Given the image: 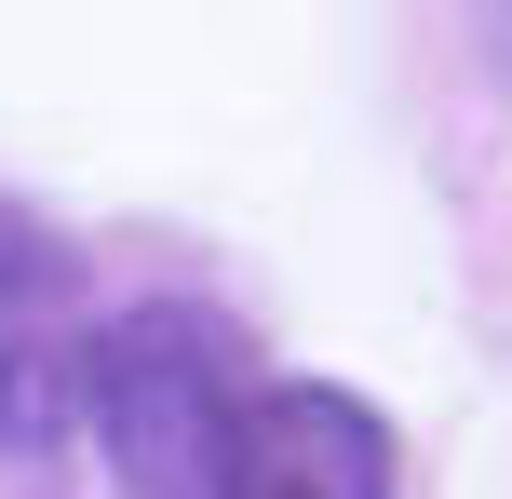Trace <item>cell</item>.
<instances>
[{
	"instance_id": "1",
	"label": "cell",
	"mask_w": 512,
	"mask_h": 499,
	"mask_svg": "<svg viewBox=\"0 0 512 499\" xmlns=\"http://www.w3.org/2000/svg\"><path fill=\"white\" fill-rule=\"evenodd\" d=\"M243 392H256L243 338L216 311H189V297L122 311L95 338V365H81V405H95V432H108L135 499H216V446H230Z\"/></svg>"
},
{
	"instance_id": "2",
	"label": "cell",
	"mask_w": 512,
	"mask_h": 499,
	"mask_svg": "<svg viewBox=\"0 0 512 499\" xmlns=\"http://www.w3.org/2000/svg\"><path fill=\"white\" fill-rule=\"evenodd\" d=\"M81 257L27 203H0V446H54L81 419Z\"/></svg>"
},
{
	"instance_id": "3",
	"label": "cell",
	"mask_w": 512,
	"mask_h": 499,
	"mask_svg": "<svg viewBox=\"0 0 512 499\" xmlns=\"http://www.w3.org/2000/svg\"><path fill=\"white\" fill-rule=\"evenodd\" d=\"M216 499H405L391 486V432L324 378H270L243 392L230 446H216Z\"/></svg>"
},
{
	"instance_id": "4",
	"label": "cell",
	"mask_w": 512,
	"mask_h": 499,
	"mask_svg": "<svg viewBox=\"0 0 512 499\" xmlns=\"http://www.w3.org/2000/svg\"><path fill=\"white\" fill-rule=\"evenodd\" d=\"M486 27H499V54H512V0H486Z\"/></svg>"
}]
</instances>
